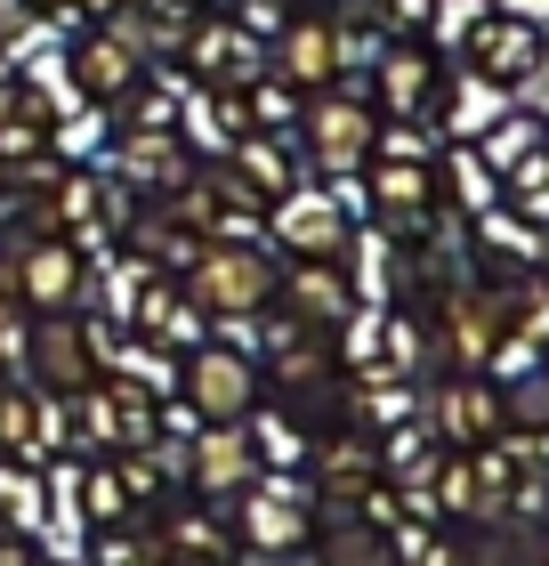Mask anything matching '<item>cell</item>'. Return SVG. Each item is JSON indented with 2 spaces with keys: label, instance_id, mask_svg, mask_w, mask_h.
I'll use <instances>...</instances> for the list:
<instances>
[{
  "label": "cell",
  "instance_id": "cell-1",
  "mask_svg": "<svg viewBox=\"0 0 549 566\" xmlns=\"http://www.w3.org/2000/svg\"><path fill=\"white\" fill-rule=\"evenodd\" d=\"M541 65V33L526 17H493V24H477V41H468V73L477 82H526V73Z\"/></svg>",
  "mask_w": 549,
  "mask_h": 566
},
{
  "label": "cell",
  "instance_id": "cell-7",
  "mask_svg": "<svg viewBox=\"0 0 549 566\" xmlns=\"http://www.w3.org/2000/svg\"><path fill=\"white\" fill-rule=\"evenodd\" d=\"M194 405L202 413H243L251 405V373L234 365V356H202L194 365Z\"/></svg>",
  "mask_w": 549,
  "mask_h": 566
},
{
  "label": "cell",
  "instance_id": "cell-8",
  "mask_svg": "<svg viewBox=\"0 0 549 566\" xmlns=\"http://www.w3.org/2000/svg\"><path fill=\"white\" fill-rule=\"evenodd\" d=\"M283 73H292V82H307V90H324L331 73H339L324 24H292V41H283Z\"/></svg>",
  "mask_w": 549,
  "mask_h": 566
},
{
  "label": "cell",
  "instance_id": "cell-12",
  "mask_svg": "<svg viewBox=\"0 0 549 566\" xmlns=\"http://www.w3.org/2000/svg\"><path fill=\"white\" fill-rule=\"evenodd\" d=\"M292 300H307V307H316V316H324V324L339 316V307H348V292H339V283H331L324 268H307V275L292 283Z\"/></svg>",
  "mask_w": 549,
  "mask_h": 566
},
{
  "label": "cell",
  "instance_id": "cell-10",
  "mask_svg": "<svg viewBox=\"0 0 549 566\" xmlns=\"http://www.w3.org/2000/svg\"><path fill=\"white\" fill-rule=\"evenodd\" d=\"M41 373H49V380H65V389L82 380V332H73L65 316H49V324H41Z\"/></svg>",
  "mask_w": 549,
  "mask_h": 566
},
{
  "label": "cell",
  "instance_id": "cell-6",
  "mask_svg": "<svg viewBox=\"0 0 549 566\" xmlns=\"http://www.w3.org/2000/svg\"><path fill=\"white\" fill-rule=\"evenodd\" d=\"M17 283H24V300H41V307H65L73 300V283H82V260H73V243H33L24 251V268H17Z\"/></svg>",
  "mask_w": 549,
  "mask_h": 566
},
{
  "label": "cell",
  "instance_id": "cell-3",
  "mask_svg": "<svg viewBox=\"0 0 549 566\" xmlns=\"http://www.w3.org/2000/svg\"><path fill=\"white\" fill-rule=\"evenodd\" d=\"M267 292H275V268L258 260V251H202V300L211 307L243 316V307H258Z\"/></svg>",
  "mask_w": 549,
  "mask_h": 566
},
{
  "label": "cell",
  "instance_id": "cell-13",
  "mask_svg": "<svg viewBox=\"0 0 549 566\" xmlns=\"http://www.w3.org/2000/svg\"><path fill=\"white\" fill-rule=\"evenodd\" d=\"M493 114H502V97H485V82H468V90H461V106H453V130H461V138H477Z\"/></svg>",
  "mask_w": 549,
  "mask_h": 566
},
{
  "label": "cell",
  "instance_id": "cell-2",
  "mask_svg": "<svg viewBox=\"0 0 549 566\" xmlns=\"http://www.w3.org/2000/svg\"><path fill=\"white\" fill-rule=\"evenodd\" d=\"M307 138H316V154H324V170H356L363 154H372V138H380V122L356 106V97H324L316 106V122H307Z\"/></svg>",
  "mask_w": 549,
  "mask_h": 566
},
{
  "label": "cell",
  "instance_id": "cell-5",
  "mask_svg": "<svg viewBox=\"0 0 549 566\" xmlns=\"http://www.w3.org/2000/svg\"><path fill=\"white\" fill-rule=\"evenodd\" d=\"M73 82H82L89 97H122L129 82H138V49H129L122 33H89L82 49H73Z\"/></svg>",
  "mask_w": 549,
  "mask_h": 566
},
{
  "label": "cell",
  "instance_id": "cell-4",
  "mask_svg": "<svg viewBox=\"0 0 549 566\" xmlns=\"http://www.w3.org/2000/svg\"><path fill=\"white\" fill-rule=\"evenodd\" d=\"M275 235L316 251V260H331V251H348V219H339L331 195H283L275 202Z\"/></svg>",
  "mask_w": 549,
  "mask_h": 566
},
{
  "label": "cell",
  "instance_id": "cell-14",
  "mask_svg": "<svg viewBox=\"0 0 549 566\" xmlns=\"http://www.w3.org/2000/svg\"><path fill=\"white\" fill-rule=\"evenodd\" d=\"M234 163L258 178V195H283V154L275 146H234Z\"/></svg>",
  "mask_w": 549,
  "mask_h": 566
},
{
  "label": "cell",
  "instance_id": "cell-17",
  "mask_svg": "<svg viewBox=\"0 0 549 566\" xmlns=\"http://www.w3.org/2000/svg\"><path fill=\"white\" fill-rule=\"evenodd\" d=\"M24 9H33V0H0V33H17V24H24Z\"/></svg>",
  "mask_w": 549,
  "mask_h": 566
},
{
  "label": "cell",
  "instance_id": "cell-15",
  "mask_svg": "<svg viewBox=\"0 0 549 566\" xmlns=\"http://www.w3.org/2000/svg\"><path fill=\"white\" fill-rule=\"evenodd\" d=\"M380 9L397 17V24H421V17H429V0H380Z\"/></svg>",
  "mask_w": 549,
  "mask_h": 566
},
{
  "label": "cell",
  "instance_id": "cell-16",
  "mask_svg": "<svg viewBox=\"0 0 549 566\" xmlns=\"http://www.w3.org/2000/svg\"><path fill=\"white\" fill-rule=\"evenodd\" d=\"M502 17H526L534 24V17H549V0H502Z\"/></svg>",
  "mask_w": 549,
  "mask_h": 566
},
{
  "label": "cell",
  "instance_id": "cell-11",
  "mask_svg": "<svg viewBox=\"0 0 549 566\" xmlns=\"http://www.w3.org/2000/svg\"><path fill=\"white\" fill-rule=\"evenodd\" d=\"M372 187H380V202H388L397 219H421V211H429V170H412V163H388Z\"/></svg>",
  "mask_w": 549,
  "mask_h": 566
},
{
  "label": "cell",
  "instance_id": "cell-9",
  "mask_svg": "<svg viewBox=\"0 0 549 566\" xmlns=\"http://www.w3.org/2000/svg\"><path fill=\"white\" fill-rule=\"evenodd\" d=\"M380 97H388L397 114L429 106V97H436V65H429V57H380Z\"/></svg>",
  "mask_w": 549,
  "mask_h": 566
}]
</instances>
